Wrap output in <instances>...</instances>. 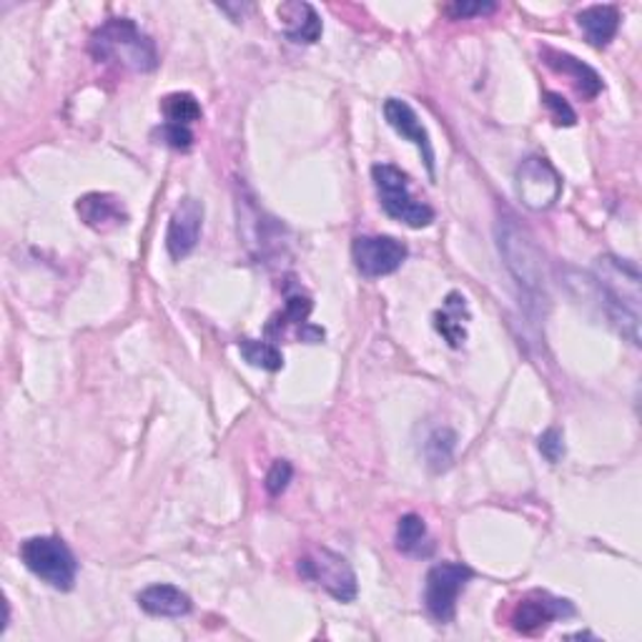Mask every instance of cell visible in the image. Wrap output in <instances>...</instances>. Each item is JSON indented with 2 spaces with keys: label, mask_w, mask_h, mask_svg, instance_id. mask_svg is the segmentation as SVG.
Wrapping results in <instances>:
<instances>
[{
  "label": "cell",
  "mask_w": 642,
  "mask_h": 642,
  "mask_svg": "<svg viewBox=\"0 0 642 642\" xmlns=\"http://www.w3.org/2000/svg\"><path fill=\"white\" fill-rule=\"evenodd\" d=\"M577 25H580L585 39L595 48H605L620 29V11L618 6H590L577 13Z\"/></svg>",
  "instance_id": "cell-18"
},
{
  "label": "cell",
  "mask_w": 642,
  "mask_h": 642,
  "mask_svg": "<svg viewBox=\"0 0 642 642\" xmlns=\"http://www.w3.org/2000/svg\"><path fill=\"white\" fill-rule=\"evenodd\" d=\"M540 56H542V63H545L549 70H555V74L569 78V84H573L577 94L587 98V101H592V98L600 96V90L605 86L602 78H600L598 70H595L592 66H587L585 61L575 58L573 53L557 51V48H542Z\"/></svg>",
  "instance_id": "cell-12"
},
{
  "label": "cell",
  "mask_w": 642,
  "mask_h": 642,
  "mask_svg": "<svg viewBox=\"0 0 642 642\" xmlns=\"http://www.w3.org/2000/svg\"><path fill=\"white\" fill-rule=\"evenodd\" d=\"M455 449H457V434L447 427H442L429 434L427 445H424V455H427V463L434 472H445V469H449L451 459H455Z\"/></svg>",
  "instance_id": "cell-22"
},
{
  "label": "cell",
  "mask_w": 642,
  "mask_h": 642,
  "mask_svg": "<svg viewBox=\"0 0 642 642\" xmlns=\"http://www.w3.org/2000/svg\"><path fill=\"white\" fill-rule=\"evenodd\" d=\"M204 226V204L194 196L181 198L178 206L171 214L166 231V251L174 261L186 259L198 247Z\"/></svg>",
  "instance_id": "cell-11"
},
{
  "label": "cell",
  "mask_w": 642,
  "mask_h": 642,
  "mask_svg": "<svg viewBox=\"0 0 642 642\" xmlns=\"http://www.w3.org/2000/svg\"><path fill=\"white\" fill-rule=\"evenodd\" d=\"M139 608L153 618H184L194 610V602L188 595L176 585H151L139 592Z\"/></svg>",
  "instance_id": "cell-15"
},
{
  "label": "cell",
  "mask_w": 642,
  "mask_h": 642,
  "mask_svg": "<svg viewBox=\"0 0 642 642\" xmlns=\"http://www.w3.org/2000/svg\"><path fill=\"white\" fill-rule=\"evenodd\" d=\"M241 357L249 361L251 367L266 369V372H279L284 367V355L276 344L259 341V339H241L239 341Z\"/></svg>",
  "instance_id": "cell-21"
},
{
  "label": "cell",
  "mask_w": 642,
  "mask_h": 642,
  "mask_svg": "<svg viewBox=\"0 0 642 642\" xmlns=\"http://www.w3.org/2000/svg\"><path fill=\"white\" fill-rule=\"evenodd\" d=\"M314 309L312 300L302 292L296 294H286V302H284V309L279 312L276 316H271V322L266 324V334L271 337H279V334H284L286 327H306L309 324V314Z\"/></svg>",
  "instance_id": "cell-20"
},
{
  "label": "cell",
  "mask_w": 642,
  "mask_h": 642,
  "mask_svg": "<svg viewBox=\"0 0 642 642\" xmlns=\"http://www.w3.org/2000/svg\"><path fill=\"white\" fill-rule=\"evenodd\" d=\"M497 247H500L504 266H508L522 292L530 300L545 302V264H542V254L530 231H524L514 219H500L497 224Z\"/></svg>",
  "instance_id": "cell-3"
},
{
  "label": "cell",
  "mask_w": 642,
  "mask_h": 642,
  "mask_svg": "<svg viewBox=\"0 0 642 642\" xmlns=\"http://www.w3.org/2000/svg\"><path fill=\"white\" fill-rule=\"evenodd\" d=\"M406 257H410L406 243L394 237H357L351 241V261L367 279L394 274Z\"/></svg>",
  "instance_id": "cell-9"
},
{
  "label": "cell",
  "mask_w": 642,
  "mask_h": 642,
  "mask_svg": "<svg viewBox=\"0 0 642 642\" xmlns=\"http://www.w3.org/2000/svg\"><path fill=\"white\" fill-rule=\"evenodd\" d=\"M542 98H545V108L549 111V116H553V121L557 126H575L577 123V113L573 111V106H569L563 96L547 90V94Z\"/></svg>",
  "instance_id": "cell-27"
},
{
  "label": "cell",
  "mask_w": 642,
  "mask_h": 642,
  "mask_svg": "<svg viewBox=\"0 0 642 642\" xmlns=\"http://www.w3.org/2000/svg\"><path fill=\"white\" fill-rule=\"evenodd\" d=\"M300 573L306 580L324 587L334 600L351 602L357 598V575L349 559L327 547H316L300 559Z\"/></svg>",
  "instance_id": "cell-7"
},
{
  "label": "cell",
  "mask_w": 642,
  "mask_h": 642,
  "mask_svg": "<svg viewBox=\"0 0 642 642\" xmlns=\"http://www.w3.org/2000/svg\"><path fill=\"white\" fill-rule=\"evenodd\" d=\"M76 211L80 216V221L90 226L94 231H111L129 221V214H126L121 198L113 194L94 192L80 196L76 202Z\"/></svg>",
  "instance_id": "cell-14"
},
{
  "label": "cell",
  "mask_w": 642,
  "mask_h": 642,
  "mask_svg": "<svg viewBox=\"0 0 642 642\" xmlns=\"http://www.w3.org/2000/svg\"><path fill=\"white\" fill-rule=\"evenodd\" d=\"M573 614L575 605L569 600L535 590L518 602V608L512 612V628L522 632V635H535V632L553 625L555 620L573 618Z\"/></svg>",
  "instance_id": "cell-10"
},
{
  "label": "cell",
  "mask_w": 642,
  "mask_h": 642,
  "mask_svg": "<svg viewBox=\"0 0 642 642\" xmlns=\"http://www.w3.org/2000/svg\"><path fill=\"white\" fill-rule=\"evenodd\" d=\"M497 6L494 3H451L445 8V13L455 21H465V18H475V15H487L494 13Z\"/></svg>",
  "instance_id": "cell-28"
},
{
  "label": "cell",
  "mask_w": 642,
  "mask_h": 642,
  "mask_svg": "<svg viewBox=\"0 0 642 642\" xmlns=\"http://www.w3.org/2000/svg\"><path fill=\"white\" fill-rule=\"evenodd\" d=\"M279 18H282L284 35L294 43H316L322 39V18L314 11L312 3H292L279 6Z\"/></svg>",
  "instance_id": "cell-16"
},
{
  "label": "cell",
  "mask_w": 642,
  "mask_h": 642,
  "mask_svg": "<svg viewBox=\"0 0 642 642\" xmlns=\"http://www.w3.org/2000/svg\"><path fill=\"white\" fill-rule=\"evenodd\" d=\"M514 192L530 211H547L563 196V176L545 156H530L514 174Z\"/></svg>",
  "instance_id": "cell-8"
},
{
  "label": "cell",
  "mask_w": 642,
  "mask_h": 642,
  "mask_svg": "<svg viewBox=\"0 0 642 642\" xmlns=\"http://www.w3.org/2000/svg\"><path fill=\"white\" fill-rule=\"evenodd\" d=\"M384 119L387 123L392 126V129L402 135V139L412 141L414 146L420 149L422 159H424V166H427L429 176H434V149H432V139L427 129H424L420 116L414 108L402 101V98H389L384 104Z\"/></svg>",
  "instance_id": "cell-13"
},
{
  "label": "cell",
  "mask_w": 642,
  "mask_h": 642,
  "mask_svg": "<svg viewBox=\"0 0 642 642\" xmlns=\"http://www.w3.org/2000/svg\"><path fill=\"white\" fill-rule=\"evenodd\" d=\"M372 178L379 194V204L387 216H392L394 221L412 226V229H424L434 221V209L429 204L414 198L410 188V178L402 168L392 164H377L372 168Z\"/></svg>",
  "instance_id": "cell-5"
},
{
  "label": "cell",
  "mask_w": 642,
  "mask_h": 642,
  "mask_svg": "<svg viewBox=\"0 0 642 642\" xmlns=\"http://www.w3.org/2000/svg\"><path fill=\"white\" fill-rule=\"evenodd\" d=\"M396 549L410 557H429L434 553V542L420 514H404L396 524Z\"/></svg>",
  "instance_id": "cell-19"
},
{
  "label": "cell",
  "mask_w": 642,
  "mask_h": 642,
  "mask_svg": "<svg viewBox=\"0 0 642 642\" xmlns=\"http://www.w3.org/2000/svg\"><path fill=\"white\" fill-rule=\"evenodd\" d=\"M292 477H294V467L292 463H286V459H276L274 465H271V469L266 472V492L271 497H279L282 494L289 482H292Z\"/></svg>",
  "instance_id": "cell-26"
},
{
  "label": "cell",
  "mask_w": 642,
  "mask_h": 642,
  "mask_svg": "<svg viewBox=\"0 0 642 642\" xmlns=\"http://www.w3.org/2000/svg\"><path fill=\"white\" fill-rule=\"evenodd\" d=\"M90 56L133 74H149L159 66L156 43L131 18H111L90 35Z\"/></svg>",
  "instance_id": "cell-1"
},
{
  "label": "cell",
  "mask_w": 642,
  "mask_h": 642,
  "mask_svg": "<svg viewBox=\"0 0 642 642\" xmlns=\"http://www.w3.org/2000/svg\"><path fill=\"white\" fill-rule=\"evenodd\" d=\"M537 449L542 451V457L547 459V463L557 465L559 459L565 457V439H563V432L557 427H549L540 434L537 439Z\"/></svg>",
  "instance_id": "cell-25"
},
{
  "label": "cell",
  "mask_w": 642,
  "mask_h": 642,
  "mask_svg": "<svg viewBox=\"0 0 642 642\" xmlns=\"http://www.w3.org/2000/svg\"><path fill=\"white\" fill-rule=\"evenodd\" d=\"M605 312L632 344H640V271L628 259L605 257L598 264Z\"/></svg>",
  "instance_id": "cell-2"
},
{
  "label": "cell",
  "mask_w": 642,
  "mask_h": 642,
  "mask_svg": "<svg viewBox=\"0 0 642 642\" xmlns=\"http://www.w3.org/2000/svg\"><path fill=\"white\" fill-rule=\"evenodd\" d=\"M467 322L469 309L467 300L459 292H449L442 309L434 314V329L447 339L451 349H459L467 341Z\"/></svg>",
  "instance_id": "cell-17"
},
{
  "label": "cell",
  "mask_w": 642,
  "mask_h": 642,
  "mask_svg": "<svg viewBox=\"0 0 642 642\" xmlns=\"http://www.w3.org/2000/svg\"><path fill=\"white\" fill-rule=\"evenodd\" d=\"M161 113L168 123L188 126L202 119V106H198L196 96L192 94H168L164 101H161Z\"/></svg>",
  "instance_id": "cell-23"
},
{
  "label": "cell",
  "mask_w": 642,
  "mask_h": 642,
  "mask_svg": "<svg viewBox=\"0 0 642 642\" xmlns=\"http://www.w3.org/2000/svg\"><path fill=\"white\" fill-rule=\"evenodd\" d=\"M475 569L465 563H439L427 573L424 585V608L437 622H451L457 614V600L472 583Z\"/></svg>",
  "instance_id": "cell-6"
},
{
  "label": "cell",
  "mask_w": 642,
  "mask_h": 642,
  "mask_svg": "<svg viewBox=\"0 0 642 642\" xmlns=\"http://www.w3.org/2000/svg\"><path fill=\"white\" fill-rule=\"evenodd\" d=\"M153 139L174 151H188L194 146V131L188 129V126H178L168 121L161 123L159 129H153Z\"/></svg>",
  "instance_id": "cell-24"
},
{
  "label": "cell",
  "mask_w": 642,
  "mask_h": 642,
  "mask_svg": "<svg viewBox=\"0 0 642 642\" xmlns=\"http://www.w3.org/2000/svg\"><path fill=\"white\" fill-rule=\"evenodd\" d=\"M21 563L43 583L56 587L61 592L74 590L78 577V559L61 537L39 535L29 537L18 549Z\"/></svg>",
  "instance_id": "cell-4"
}]
</instances>
